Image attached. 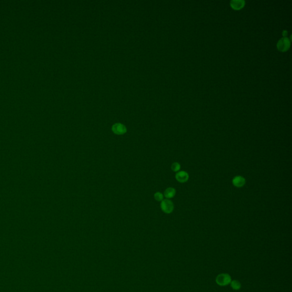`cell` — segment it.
I'll use <instances>...</instances> for the list:
<instances>
[{
  "mask_svg": "<svg viewBox=\"0 0 292 292\" xmlns=\"http://www.w3.org/2000/svg\"><path fill=\"white\" fill-rule=\"evenodd\" d=\"M175 178L176 180L179 183H184L188 181L189 179V174L184 171H179L176 174Z\"/></svg>",
  "mask_w": 292,
  "mask_h": 292,
  "instance_id": "obj_6",
  "label": "cell"
},
{
  "mask_svg": "<svg viewBox=\"0 0 292 292\" xmlns=\"http://www.w3.org/2000/svg\"><path fill=\"white\" fill-rule=\"evenodd\" d=\"M245 5L243 0H232L230 1V6L235 10H240Z\"/></svg>",
  "mask_w": 292,
  "mask_h": 292,
  "instance_id": "obj_7",
  "label": "cell"
},
{
  "mask_svg": "<svg viewBox=\"0 0 292 292\" xmlns=\"http://www.w3.org/2000/svg\"><path fill=\"white\" fill-rule=\"evenodd\" d=\"M246 183V180L241 176H236L232 179L233 185L237 188H241Z\"/></svg>",
  "mask_w": 292,
  "mask_h": 292,
  "instance_id": "obj_5",
  "label": "cell"
},
{
  "mask_svg": "<svg viewBox=\"0 0 292 292\" xmlns=\"http://www.w3.org/2000/svg\"><path fill=\"white\" fill-rule=\"evenodd\" d=\"M180 168H181L180 164L178 162L174 163L171 165V169L174 172H179V170L180 169Z\"/></svg>",
  "mask_w": 292,
  "mask_h": 292,
  "instance_id": "obj_10",
  "label": "cell"
},
{
  "mask_svg": "<svg viewBox=\"0 0 292 292\" xmlns=\"http://www.w3.org/2000/svg\"><path fill=\"white\" fill-rule=\"evenodd\" d=\"M290 46V41L287 37H283L277 42V47L281 52H285L289 49Z\"/></svg>",
  "mask_w": 292,
  "mask_h": 292,
  "instance_id": "obj_3",
  "label": "cell"
},
{
  "mask_svg": "<svg viewBox=\"0 0 292 292\" xmlns=\"http://www.w3.org/2000/svg\"><path fill=\"white\" fill-rule=\"evenodd\" d=\"M176 195V189L172 187H169L167 188L165 190L164 195L166 197V198L171 199L174 198Z\"/></svg>",
  "mask_w": 292,
  "mask_h": 292,
  "instance_id": "obj_8",
  "label": "cell"
},
{
  "mask_svg": "<svg viewBox=\"0 0 292 292\" xmlns=\"http://www.w3.org/2000/svg\"><path fill=\"white\" fill-rule=\"evenodd\" d=\"M230 284V286L232 288V289L236 290H239L241 287V285L240 282L237 280L231 281Z\"/></svg>",
  "mask_w": 292,
  "mask_h": 292,
  "instance_id": "obj_9",
  "label": "cell"
},
{
  "mask_svg": "<svg viewBox=\"0 0 292 292\" xmlns=\"http://www.w3.org/2000/svg\"><path fill=\"white\" fill-rule=\"evenodd\" d=\"M163 198H164V196L160 192H157L154 194V198L156 201H162L163 200Z\"/></svg>",
  "mask_w": 292,
  "mask_h": 292,
  "instance_id": "obj_11",
  "label": "cell"
},
{
  "mask_svg": "<svg viewBox=\"0 0 292 292\" xmlns=\"http://www.w3.org/2000/svg\"><path fill=\"white\" fill-rule=\"evenodd\" d=\"M160 207L162 210L167 214H171L174 209V205L171 200L169 199H163L161 204H160Z\"/></svg>",
  "mask_w": 292,
  "mask_h": 292,
  "instance_id": "obj_1",
  "label": "cell"
},
{
  "mask_svg": "<svg viewBox=\"0 0 292 292\" xmlns=\"http://www.w3.org/2000/svg\"><path fill=\"white\" fill-rule=\"evenodd\" d=\"M112 131L115 134L120 135H123L127 132V128L123 124L118 123L114 124L112 127Z\"/></svg>",
  "mask_w": 292,
  "mask_h": 292,
  "instance_id": "obj_4",
  "label": "cell"
},
{
  "mask_svg": "<svg viewBox=\"0 0 292 292\" xmlns=\"http://www.w3.org/2000/svg\"><path fill=\"white\" fill-rule=\"evenodd\" d=\"M231 281L232 279H231L230 275L227 273L220 274L217 276L216 279V283L219 285L221 286L228 285V284H230Z\"/></svg>",
  "mask_w": 292,
  "mask_h": 292,
  "instance_id": "obj_2",
  "label": "cell"
}]
</instances>
